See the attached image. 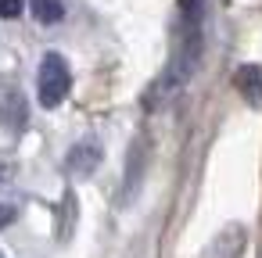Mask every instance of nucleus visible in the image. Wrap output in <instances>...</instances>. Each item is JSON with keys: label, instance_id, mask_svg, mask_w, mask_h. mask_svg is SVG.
Instances as JSON below:
<instances>
[{"label": "nucleus", "instance_id": "obj_2", "mask_svg": "<svg viewBox=\"0 0 262 258\" xmlns=\"http://www.w3.org/2000/svg\"><path fill=\"white\" fill-rule=\"evenodd\" d=\"M69 90H72V68H69V61H65L61 54L47 51V54L40 58V72H36V93H40V104L54 111V108L69 97Z\"/></svg>", "mask_w": 262, "mask_h": 258}, {"label": "nucleus", "instance_id": "obj_10", "mask_svg": "<svg viewBox=\"0 0 262 258\" xmlns=\"http://www.w3.org/2000/svg\"><path fill=\"white\" fill-rule=\"evenodd\" d=\"M0 258H8V254H4V251H0Z\"/></svg>", "mask_w": 262, "mask_h": 258}, {"label": "nucleus", "instance_id": "obj_5", "mask_svg": "<svg viewBox=\"0 0 262 258\" xmlns=\"http://www.w3.org/2000/svg\"><path fill=\"white\" fill-rule=\"evenodd\" d=\"M233 90L248 104H262V65H241L233 72Z\"/></svg>", "mask_w": 262, "mask_h": 258}, {"label": "nucleus", "instance_id": "obj_8", "mask_svg": "<svg viewBox=\"0 0 262 258\" xmlns=\"http://www.w3.org/2000/svg\"><path fill=\"white\" fill-rule=\"evenodd\" d=\"M22 11H26L22 0H0V18H8V22H11V18H18Z\"/></svg>", "mask_w": 262, "mask_h": 258}, {"label": "nucleus", "instance_id": "obj_1", "mask_svg": "<svg viewBox=\"0 0 262 258\" xmlns=\"http://www.w3.org/2000/svg\"><path fill=\"white\" fill-rule=\"evenodd\" d=\"M201 43H205V0H180V18H176V47L169 54L165 72L158 76V83L147 90V104L155 108L158 101L176 97L190 76L198 72L201 61Z\"/></svg>", "mask_w": 262, "mask_h": 258}, {"label": "nucleus", "instance_id": "obj_7", "mask_svg": "<svg viewBox=\"0 0 262 258\" xmlns=\"http://www.w3.org/2000/svg\"><path fill=\"white\" fill-rule=\"evenodd\" d=\"M29 11L40 26H58L65 18V4L61 0H29Z\"/></svg>", "mask_w": 262, "mask_h": 258}, {"label": "nucleus", "instance_id": "obj_4", "mask_svg": "<svg viewBox=\"0 0 262 258\" xmlns=\"http://www.w3.org/2000/svg\"><path fill=\"white\" fill-rule=\"evenodd\" d=\"M244 244H248L244 229H241V226H226V229L201 251V258H241V254H244Z\"/></svg>", "mask_w": 262, "mask_h": 258}, {"label": "nucleus", "instance_id": "obj_9", "mask_svg": "<svg viewBox=\"0 0 262 258\" xmlns=\"http://www.w3.org/2000/svg\"><path fill=\"white\" fill-rule=\"evenodd\" d=\"M18 219V212H15V204H0V229H4V226H11Z\"/></svg>", "mask_w": 262, "mask_h": 258}, {"label": "nucleus", "instance_id": "obj_3", "mask_svg": "<svg viewBox=\"0 0 262 258\" xmlns=\"http://www.w3.org/2000/svg\"><path fill=\"white\" fill-rule=\"evenodd\" d=\"M101 158H104L101 144H97L94 136H86V140H79V144H72V147H69L65 165H69V172H72V176H94V172H97V165H101Z\"/></svg>", "mask_w": 262, "mask_h": 258}, {"label": "nucleus", "instance_id": "obj_6", "mask_svg": "<svg viewBox=\"0 0 262 258\" xmlns=\"http://www.w3.org/2000/svg\"><path fill=\"white\" fill-rule=\"evenodd\" d=\"M0 119L11 133H22L29 126V108H26V97L18 90H8L4 93V104H0Z\"/></svg>", "mask_w": 262, "mask_h": 258}]
</instances>
